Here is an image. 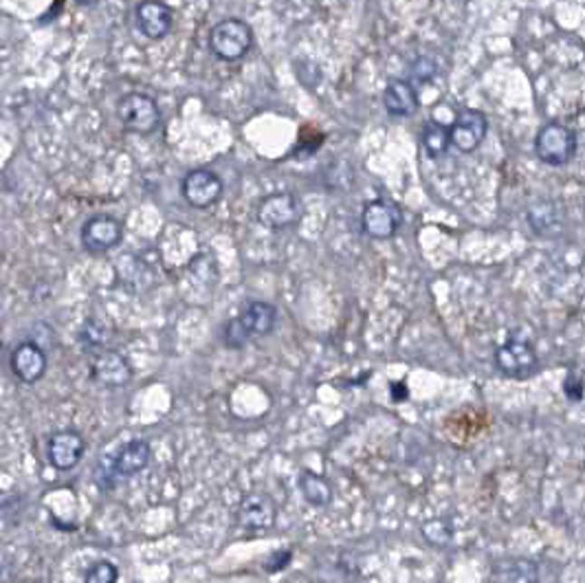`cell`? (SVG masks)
<instances>
[{"label": "cell", "instance_id": "obj_1", "mask_svg": "<svg viewBox=\"0 0 585 583\" xmlns=\"http://www.w3.org/2000/svg\"><path fill=\"white\" fill-rule=\"evenodd\" d=\"M277 311L269 301H251L249 306L234 320H229L223 329V341L231 350H240L251 339L266 337L275 329Z\"/></svg>", "mask_w": 585, "mask_h": 583}, {"label": "cell", "instance_id": "obj_2", "mask_svg": "<svg viewBox=\"0 0 585 583\" xmlns=\"http://www.w3.org/2000/svg\"><path fill=\"white\" fill-rule=\"evenodd\" d=\"M251 44H254V32L240 18L220 20L209 32V49L214 51L216 58L225 60V62H235L243 58Z\"/></svg>", "mask_w": 585, "mask_h": 583}, {"label": "cell", "instance_id": "obj_3", "mask_svg": "<svg viewBox=\"0 0 585 583\" xmlns=\"http://www.w3.org/2000/svg\"><path fill=\"white\" fill-rule=\"evenodd\" d=\"M117 117L128 132L152 135L161 124L158 104L146 93H128L117 101Z\"/></svg>", "mask_w": 585, "mask_h": 583}, {"label": "cell", "instance_id": "obj_4", "mask_svg": "<svg viewBox=\"0 0 585 583\" xmlns=\"http://www.w3.org/2000/svg\"><path fill=\"white\" fill-rule=\"evenodd\" d=\"M577 152V135L572 128L551 121L537 132L535 155L546 166H566Z\"/></svg>", "mask_w": 585, "mask_h": 583}, {"label": "cell", "instance_id": "obj_5", "mask_svg": "<svg viewBox=\"0 0 585 583\" xmlns=\"http://www.w3.org/2000/svg\"><path fill=\"white\" fill-rule=\"evenodd\" d=\"M495 368L508 378L532 377L539 368L535 346L526 339H508L495 350Z\"/></svg>", "mask_w": 585, "mask_h": 583}, {"label": "cell", "instance_id": "obj_6", "mask_svg": "<svg viewBox=\"0 0 585 583\" xmlns=\"http://www.w3.org/2000/svg\"><path fill=\"white\" fill-rule=\"evenodd\" d=\"M258 221L266 229H286L292 227L302 216V205L295 194L291 192H275L269 194L260 201L258 205Z\"/></svg>", "mask_w": 585, "mask_h": 583}, {"label": "cell", "instance_id": "obj_7", "mask_svg": "<svg viewBox=\"0 0 585 583\" xmlns=\"http://www.w3.org/2000/svg\"><path fill=\"white\" fill-rule=\"evenodd\" d=\"M489 121L482 110L465 109L456 115L454 124L449 128V143L460 152H475L484 141Z\"/></svg>", "mask_w": 585, "mask_h": 583}, {"label": "cell", "instance_id": "obj_8", "mask_svg": "<svg viewBox=\"0 0 585 583\" xmlns=\"http://www.w3.org/2000/svg\"><path fill=\"white\" fill-rule=\"evenodd\" d=\"M84 452L86 443L75 429H62V432L51 434L49 444H46V458H49L51 467L58 469V472H69V469L77 467Z\"/></svg>", "mask_w": 585, "mask_h": 583}, {"label": "cell", "instance_id": "obj_9", "mask_svg": "<svg viewBox=\"0 0 585 583\" xmlns=\"http://www.w3.org/2000/svg\"><path fill=\"white\" fill-rule=\"evenodd\" d=\"M403 216L400 209L388 201H372L363 207L361 229L363 234L374 240H388L398 232Z\"/></svg>", "mask_w": 585, "mask_h": 583}, {"label": "cell", "instance_id": "obj_10", "mask_svg": "<svg viewBox=\"0 0 585 583\" xmlns=\"http://www.w3.org/2000/svg\"><path fill=\"white\" fill-rule=\"evenodd\" d=\"M123 225L112 216H92L82 227V244L89 253H104L121 243Z\"/></svg>", "mask_w": 585, "mask_h": 583}, {"label": "cell", "instance_id": "obj_11", "mask_svg": "<svg viewBox=\"0 0 585 583\" xmlns=\"http://www.w3.org/2000/svg\"><path fill=\"white\" fill-rule=\"evenodd\" d=\"M181 194L192 207L205 209L214 205L223 194V181L209 170H192L185 174L181 183Z\"/></svg>", "mask_w": 585, "mask_h": 583}, {"label": "cell", "instance_id": "obj_12", "mask_svg": "<svg viewBox=\"0 0 585 583\" xmlns=\"http://www.w3.org/2000/svg\"><path fill=\"white\" fill-rule=\"evenodd\" d=\"M91 377L104 387H123L130 383L132 368L120 352L100 350L91 363Z\"/></svg>", "mask_w": 585, "mask_h": 583}, {"label": "cell", "instance_id": "obj_13", "mask_svg": "<svg viewBox=\"0 0 585 583\" xmlns=\"http://www.w3.org/2000/svg\"><path fill=\"white\" fill-rule=\"evenodd\" d=\"M277 511L275 504L271 502L266 495L251 493L240 502L238 511H235V520L238 526L245 530H266L275 524Z\"/></svg>", "mask_w": 585, "mask_h": 583}, {"label": "cell", "instance_id": "obj_14", "mask_svg": "<svg viewBox=\"0 0 585 583\" xmlns=\"http://www.w3.org/2000/svg\"><path fill=\"white\" fill-rule=\"evenodd\" d=\"M137 24L141 33L150 40L166 38L172 29V9L161 0H143L137 5Z\"/></svg>", "mask_w": 585, "mask_h": 583}, {"label": "cell", "instance_id": "obj_15", "mask_svg": "<svg viewBox=\"0 0 585 583\" xmlns=\"http://www.w3.org/2000/svg\"><path fill=\"white\" fill-rule=\"evenodd\" d=\"M12 370L23 383H35L46 372V352L34 341H24L12 352Z\"/></svg>", "mask_w": 585, "mask_h": 583}, {"label": "cell", "instance_id": "obj_16", "mask_svg": "<svg viewBox=\"0 0 585 583\" xmlns=\"http://www.w3.org/2000/svg\"><path fill=\"white\" fill-rule=\"evenodd\" d=\"M385 110L392 117H409L418 109V95L405 80H389L383 93Z\"/></svg>", "mask_w": 585, "mask_h": 583}, {"label": "cell", "instance_id": "obj_17", "mask_svg": "<svg viewBox=\"0 0 585 583\" xmlns=\"http://www.w3.org/2000/svg\"><path fill=\"white\" fill-rule=\"evenodd\" d=\"M539 566L526 557H511L493 568L489 583H537Z\"/></svg>", "mask_w": 585, "mask_h": 583}, {"label": "cell", "instance_id": "obj_18", "mask_svg": "<svg viewBox=\"0 0 585 583\" xmlns=\"http://www.w3.org/2000/svg\"><path fill=\"white\" fill-rule=\"evenodd\" d=\"M150 456H152L150 444L146 441L126 443L115 458L117 475H121V478H130V475L141 473L143 469L148 467V463H150Z\"/></svg>", "mask_w": 585, "mask_h": 583}, {"label": "cell", "instance_id": "obj_19", "mask_svg": "<svg viewBox=\"0 0 585 583\" xmlns=\"http://www.w3.org/2000/svg\"><path fill=\"white\" fill-rule=\"evenodd\" d=\"M528 223H531L532 232L539 234V236H557L563 227L561 212H559L557 203L552 201H537L535 205H531V209H528Z\"/></svg>", "mask_w": 585, "mask_h": 583}, {"label": "cell", "instance_id": "obj_20", "mask_svg": "<svg viewBox=\"0 0 585 583\" xmlns=\"http://www.w3.org/2000/svg\"><path fill=\"white\" fill-rule=\"evenodd\" d=\"M300 491L304 495V500L311 506H321L331 504L332 500V487L326 478L315 472H302L300 475Z\"/></svg>", "mask_w": 585, "mask_h": 583}, {"label": "cell", "instance_id": "obj_21", "mask_svg": "<svg viewBox=\"0 0 585 583\" xmlns=\"http://www.w3.org/2000/svg\"><path fill=\"white\" fill-rule=\"evenodd\" d=\"M423 148L431 158L445 157L446 148H449V128L436 119L427 121L423 130Z\"/></svg>", "mask_w": 585, "mask_h": 583}, {"label": "cell", "instance_id": "obj_22", "mask_svg": "<svg viewBox=\"0 0 585 583\" xmlns=\"http://www.w3.org/2000/svg\"><path fill=\"white\" fill-rule=\"evenodd\" d=\"M80 344L92 352L104 350L108 344V330L97 320H86L80 330Z\"/></svg>", "mask_w": 585, "mask_h": 583}, {"label": "cell", "instance_id": "obj_23", "mask_svg": "<svg viewBox=\"0 0 585 583\" xmlns=\"http://www.w3.org/2000/svg\"><path fill=\"white\" fill-rule=\"evenodd\" d=\"M423 533L427 537L429 544L446 546L454 540V526H451V521L446 518H436L423 526Z\"/></svg>", "mask_w": 585, "mask_h": 583}, {"label": "cell", "instance_id": "obj_24", "mask_svg": "<svg viewBox=\"0 0 585 583\" xmlns=\"http://www.w3.org/2000/svg\"><path fill=\"white\" fill-rule=\"evenodd\" d=\"M117 579H120V570H117V566L112 561H97L86 572L84 583H117Z\"/></svg>", "mask_w": 585, "mask_h": 583}, {"label": "cell", "instance_id": "obj_25", "mask_svg": "<svg viewBox=\"0 0 585 583\" xmlns=\"http://www.w3.org/2000/svg\"><path fill=\"white\" fill-rule=\"evenodd\" d=\"M436 78V62L431 58H418L412 64V80L416 84H427L429 80Z\"/></svg>", "mask_w": 585, "mask_h": 583}, {"label": "cell", "instance_id": "obj_26", "mask_svg": "<svg viewBox=\"0 0 585 583\" xmlns=\"http://www.w3.org/2000/svg\"><path fill=\"white\" fill-rule=\"evenodd\" d=\"M563 392H566V397L570 401H581L583 398V381H581V375H577V372H570L566 377V381H563Z\"/></svg>", "mask_w": 585, "mask_h": 583}, {"label": "cell", "instance_id": "obj_27", "mask_svg": "<svg viewBox=\"0 0 585 583\" xmlns=\"http://www.w3.org/2000/svg\"><path fill=\"white\" fill-rule=\"evenodd\" d=\"M291 550H280V552H273V555L269 557V559L264 561V570L266 572H280L284 570L286 566H289L291 561Z\"/></svg>", "mask_w": 585, "mask_h": 583}, {"label": "cell", "instance_id": "obj_28", "mask_svg": "<svg viewBox=\"0 0 585 583\" xmlns=\"http://www.w3.org/2000/svg\"><path fill=\"white\" fill-rule=\"evenodd\" d=\"M77 3H80V5H89V3H92V0H77Z\"/></svg>", "mask_w": 585, "mask_h": 583}]
</instances>
